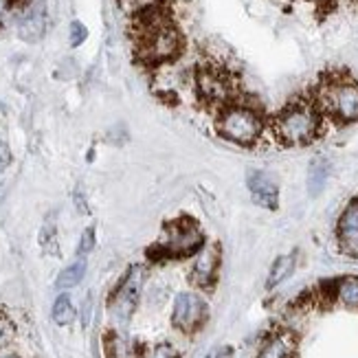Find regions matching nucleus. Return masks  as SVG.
Returning a JSON list of instances; mask_svg holds the SVG:
<instances>
[{
    "mask_svg": "<svg viewBox=\"0 0 358 358\" xmlns=\"http://www.w3.org/2000/svg\"><path fill=\"white\" fill-rule=\"evenodd\" d=\"M182 53V36L161 3L136 13V57L145 66H165Z\"/></svg>",
    "mask_w": 358,
    "mask_h": 358,
    "instance_id": "f257e3e1",
    "label": "nucleus"
},
{
    "mask_svg": "<svg viewBox=\"0 0 358 358\" xmlns=\"http://www.w3.org/2000/svg\"><path fill=\"white\" fill-rule=\"evenodd\" d=\"M315 103L321 113L330 115L338 123H354L358 121V82L350 77H334L330 82H323Z\"/></svg>",
    "mask_w": 358,
    "mask_h": 358,
    "instance_id": "39448f33",
    "label": "nucleus"
},
{
    "mask_svg": "<svg viewBox=\"0 0 358 358\" xmlns=\"http://www.w3.org/2000/svg\"><path fill=\"white\" fill-rule=\"evenodd\" d=\"M150 358H176V350L169 343H159L157 348L152 350Z\"/></svg>",
    "mask_w": 358,
    "mask_h": 358,
    "instance_id": "5701e85b",
    "label": "nucleus"
},
{
    "mask_svg": "<svg viewBox=\"0 0 358 358\" xmlns=\"http://www.w3.org/2000/svg\"><path fill=\"white\" fill-rule=\"evenodd\" d=\"M13 157H11V150L5 141H0V172H5V169L11 165Z\"/></svg>",
    "mask_w": 358,
    "mask_h": 358,
    "instance_id": "393cba45",
    "label": "nucleus"
},
{
    "mask_svg": "<svg viewBox=\"0 0 358 358\" xmlns=\"http://www.w3.org/2000/svg\"><path fill=\"white\" fill-rule=\"evenodd\" d=\"M88 38V29L80 22V20H75L71 22V31H69V42L71 46H82Z\"/></svg>",
    "mask_w": 358,
    "mask_h": 358,
    "instance_id": "4be33fe9",
    "label": "nucleus"
},
{
    "mask_svg": "<svg viewBox=\"0 0 358 358\" xmlns=\"http://www.w3.org/2000/svg\"><path fill=\"white\" fill-rule=\"evenodd\" d=\"M294 266H297V255H294V253L277 257L275 264H273V268H271V273H268L266 288L273 290V288H277L282 282H286V279L294 273Z\"/></svg>",
    "mask_w": 358,
    "mask_h": 358,
    "instance_id": "2eb2a0df",
    "label": "nucleus"
},
{
    "mask_svg": "<svg viewBox=\"0 0 358 358\" xmlns=\"http://www.w3.org/2000/svg\"><path fill=\"white\" fill-rule=\"evenodd\" d=\"M207 358H211V356H207Z\"/></svg>",
    "mask_w": 358,
    "mask_h": 358,
    "instance_id": "c85d7f7f",
    "label": "nucleus"
},
{
    "mask_svg": "<svg viewBox=\"0 0 358 358\" xmlns=\"http://www.w3.org/2000/svg\"><path fill=\"white\" fill-rule=\"evenodd\" d=\"M86 268H88V264H86V259L84 257H80L77 262H73V264H69V266L62 271L59 275H57V279H55V286L59 288V290H69V288H75L77 284L82 282L84 279V275H86Z\"/></svg>",
    "mask_w": 358,
    "mask_h": 358,
    "instance_id": "dca6fc26",
    "label": "nucleus"
},
{
    "mask_svg": "<svg viewBox=\"0 0 358 358\" xmlns=\"http://www.w3.org/2000/svg\"><path fill=\"white\" fill-rule=\"evenodd\" d=\"M215 130L227 141L248 148L259 141V136L264 132V117L253 106L229 101L217 110Z\"/></svg>",
    "mask_w": 358,
    "mask_h": 358,
    "instance_id": "20e7f679",
    "label": "nucleus"
},
{
    "mask_svg": "<svg viewBox=\"0 0 358 358\" xmlns=\"http://www.w3.org/2000/svg\"><path fill=\"white\" fill-rule=\"evenodd\" d=\"M0 358H18L15 354H5V356H0Z\"/></svg>",
    "mask_w": 358,
    "mask_h": 358,
    "instance_id": "cd10ccee",
    "label": "nucleus"
},
{
    "mask_svg": "<svg viewBox=\"0 0 358 358\" xmlns=\"http://www.w3.org/2000/svg\"><path fill=\"white\" fill-rule=\"evenodd\" d=\"M141 286H143V268L141 266H132L126 277L121 279L119 286L113 292V299H110V310L117 321L121 323H128L136 301H138V294H141Z\"/></svg>",
    "mask_w": 358,
    "mask_h": 358,
    "instance_id": "0eeeda50",
    "label": "nucleus"
},
{
    "mask_svg": "<svg viewBox=\"0 0 358 358\" xmlns=\"http://www.w3.org/2000/svg\"><path fill=\"white\" fill-rule=\"evenodd\" d=\"M330 297L345 308H358V277H343L332 284Z\"/></svg>",
    "mask_w": 358,
    "mask_h": 358,
    "instance_id": "4468645a",
    "label": "nucleus"
},
{
    "mask_svg": "<svg viewBox=\"0 0 358 358\" xmlns=\"http://www.w3.org/2000/svg\"><path fill=\"white\" fill-rule=\"evenodd\" d=\"M217 268H220V251H217V246H202L196 253L194 266L189 273L192 284L202 290L211 288L215 284Z\"/></svg>",
    "mask_w": 358,
    "mask_h": 358,
    "instance_id": "9d476101",
    "label": "nucleus"
},
{
    "mask_svg": "<svg viewBox=\"0 0 358 358\" xmlns=\"http://www.w3.org/2000/svg\"><path fill=\"white\" fill-rule=\"evenodd\" d=\"M75 205H77V211H80V213H88L86 198L82 196V192H77V194H75Z\"/></svg>",
    "mask_w": 358,
    "mask_h": 358,
    "instance_id": "bb28decb",
    "label": "nucleus"
},
{
    "mask_svg": "<svg viewBox=\"0 0 358 358\" xmlns=\"http://www.w3.org/2000/svg\"><path fill=\"white\" fill-rule=\"evenodd\" d=\"M330 176V163L325 159H317L310 165V172H308V192L310 196H319L323 192L325 182H328Z\"/></svg>",
    "mask_w": 358,
    "mask_h": 358,
    "instance_id": "f3484780",
    "label": "nucleus"
},
{
    "mask_svg": "<svg viewBox=\"0 0 358 358\" xmlns=\"http://www.w3.org/2000/svg\"><path fill=\"white\" fill-rule=\"evenodd\" d=\"M194 84L198 90V97L202 101H207L211 106H224L231 101V92H233V84L229 80V75L217 69L213 64H205L196 71Z\"/></svg>",
    "mask_w": 358,
    "mask_h": 358,
    "instance_id": "423d86ee",
    "label": "nucleus"
},
{
    "mask_svg": "<svg viewBox=\"0 0 358 358\" xmlns=\"http://www.w3.org/2000/svg\"><path fill=\"white\" fill-rule=\"evenodd\" d=\"M321 115L315 101H292L275 117L273 130L286 145H308L321 132Z\"/></svg>",
    "mask_w": 358,
    "mask_h": 358,
    "instance_id": "f03ea898",
    "label": "nucleus"
},
{
    "mask_svg": "<svg viewBox=\"0 0 358 358\" xmlns=\"http://www.w3.org/2000/svg\"><path fill=\"white\" fill-rule=\"evenodd\" d=\"M80 317H82V328H88L90 317H92V294L90 292L86 294V299L82 301V313H80Z\"/></svg>",
    "mask_w": 358,
    "mask_h": 358,
    "instance_id": "b1692460",
    "label": "nucleus"
},
{
    "mask_svg": "<svg viewBox=\"0 0 358 358\" xmlns=\"http://www.w3.org/2000/svg\"><path fill=\"white\" fill-rule=\"evenodd\" d=\"M205 233H202L196 220H192V217H178V220H172L163 227L161 240L150 248L148 255L154 262L194 257L205 246Z\"/></svg>",
    "mask_w": 358,
    "mask_h": 358,
    "instance_id": "7ed1b4c3",
    "label": "nucleus"
},
{
    "mask_svg": "<svg viewBox=\"0 0 358 358\" xmlns=\"http://www.w3.org/2000/svg\"><path fill=\"white\" fill-rule=\"evenodd\" d=\"M51 317L57 325H71L77 317V310L71 301L69 294H59L53 303V310H51Z\"/></svg>",
    "mask_w": 358,
    "mask_h": 358,
    "instance_id": "a211bd4d",
    "label": "nucleus"
},
{
    "mask_svg": "<svg viewBox=\"0 0 358 358\" xmlns=\"http://www.w3.org/2000/svg\"><path fill=\"white\" fill-rule=\"evenodd\" d=\"M336 240L341 251L358 259V198L350 200L336 224Z\"/></svg>",
    "mask_w": 358,
    "mask_h": 358,
    "instance_id": "9b49d317",
    "label": "nucleus"
},
{
    "mask_svg": "<svg viewBox=\"0 0 358 358\" xmlns=\"http://www.w3.org/2000/svg\"><path fill=\"white\" fill-rule=\"evenodd\" d=\"M15 338V325L9 315L0 313V350H5L11 345V341Z\"/></svg>",
    "mask_w": 358,
    "mask_h": 358,
    "instance_id": "6ab92c4d",
    "label": "nucleus"
},
{
    "mask_svg": "<svg viewBox=\"0 0 358 358\" xmlns=\"http://www.w3.org/2000/svg\"><path fill=\"white\" fill-rule=\"evenodd\" d=\"M97 244V236H95V229L88 227L84 229L82 238H80V244H77V257H86L88 253H92V248Z\"/></svg>",
    "mask_w": 358,
    "mask_h": 358,
    "instance_id": "412c9836",
    "label": "nucleus"
},
{
    "mask_svg": "<svg viewBox=\"0 0 358 358\" xmlns=\"http://www.w3.org/2000/svg\"><path fill=\"white\" fill-rule=\"evenodd\" d=\"M40 244L44 246L46 253H57V231L53 222H46L40 231Z\"/></svg>",
    "mask_w": 358,
    "mask_h": 358,
    "instance_id": "aec40b11",
    "label": "nucleus"
},
{
    "mask_svg": "<svg viewBox=\"0 0 358 358\" xmlns=\"http://www.w3.org/2000/svg\"><path fill=\"white\" fill-rule=\"evenodd\" d=\"M207 319V303L196 292H178L172 308V325L176 330L192 334L200 330Z\"/></svg>",
    "mask_w": 358,
    "mask_h": 358,
    "instance_id": "6e6552de",
    "label": "nucleus"
},
{
    "mask_svg": "<svg viewBox=\"0 0 358 358\" xmlns=\"http://www.w3.org/2000/svg\"><path fill=\"white\" fill-rule=\"evenodd\" d=\"M46 29V11L42 5H27L18 18V36L27 42H38Z\"/></svg>",
    "mask_w": 358,
    "mask_h": 358,
    "instance_id": "f8f14e48",
    "label": "nucleus"
},
{
    "mask_svg": "<svg viewBox=\"0 0 358 358\" xmlns=\"http://www.w3.org/2000/svg\"><path fill=\"white\" fill-rule=\"evenodd\" d=\"M18 5H20V0H0V22H3L11 11H15Z\"/></svg>",
    "mask_w": 358,
    "mask_h": 358,
    "instance_id": "a878e982",
    "label": "nucleus"
},
{
    "mask_svg": "<svg viewBox=\"0 0 358 358\" xmlns=\"http://www.w3.org/2000/svg\"><path fill=\"white\" fill-rule=\"evenodd\" d=\"M246 187H248V192H251V198H253L255 205H259L264 209H271V211L277 209V205H279V185L268 172H262V169H253V172H248Z\"/></svg>",
    "mask_w": 358,
    "mask_h": 358,
    "instance_id": "1a4fd4ad",
    "label": "nucleus"
},
{
    "mask_svg": "<svg viewBox=\"0 0 358 358\" xmlns=\"http://www.w3.org/2000/svg\"><path fill=\"white\" fill-rule=\"evenodd\" d=\"M297 338L292 332H277L257 352V358H294Z\"/></svg>",
    "mask_w": 358,
    "mask_h": 358,
    "instance_id": "ddd939ff",
    "label": "nucleus"
}]
</instances>
